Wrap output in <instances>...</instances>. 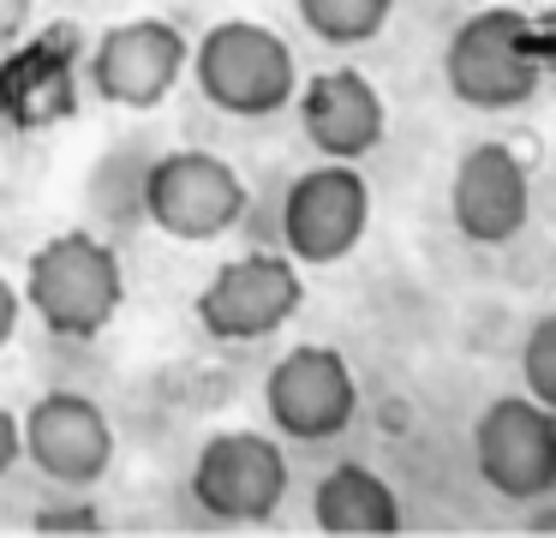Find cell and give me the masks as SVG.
Returning a JSON list of instances; mask_svg holds the SVG:
<instances>
[{"label": "cell", "mask_w": 556, "mask_h": 538, "mask_svg": "<svg viewBox=\"0 0 556 538\" xmlns=\"http://www.w3.org/2000/svg\"><path fill=\"white\" fill-rule=\"evenodd\" d=\"M25 299L49 335H61V341H97L126 299V270L109 239L73 227V234H54L30 251Z\"/></svg>", "instance_id": "6da1fadb"}, {"label": "cell", "mask_w": 556, "mask_h": 538, "mask_svg": "<svg viewBox=\"0 0 556 538\" xmlns=\"http://www.w3.org/2000/svg\"><path fill=\"white\" fill-rule=\"evenodd\" d=\"M192 78L204 90V102H216L222 114H240V120L281 114L300 96L293 48L269 24H252V18L210 24L192 48Z\"/></svg>", "instance_id": "7a4b0ae2"}, {"label": "cell", "mask_w": 556, "mask_h": 538, "mask_svg": "<svg viewBox=\"0 0 556 538\" xmlns=\"http://www.w3.org/2000/svg\"><path fill=\"white\" fill-rule=\"evenodd\" d=\"M539 72L544 66H539V42H532V18L515 12L508 0H491L472 18H460V30L443 48L448 90L467 108H484V114L520 108L539 90Z\"/></svg>", "instance_id": "3957f363"}, {"label": "cell", "mask_w": 556, "mask_h": 538, "mask_svg": "<svg viewBox=\"0 0 556 538\" xmlns=\"http://www.w3.org/2000/svg\"><path fill=\"white\" fill-rule=\"evenodd\" d=\"M138 203H144V215L168 239L198 246V239H222L228 227H240L252 191H245L240 167L222 162V155L162 150L156 162L144 167V179H138Z\"/></svg>", "instance_id": "277c9868"}, {"label": "cell", "mask_w": 556, "mask_h": 538, "mask_svg": "<svg viewBox=\"0 0 556 538\" xmlns=\"http://www.w3.org/2000/svg\"><path fill=\"white\" fill-rule=\"evenodd\" d=\"M305 305L300 263L288 251H245V258L222 263L192 299V317L210 341H264L276 335L293 311Z\"/></svg>", "instance_id": "5b68a950"}, {"label": "cell", "mask_w": 556, "mask_h": 538, "mask_svg": "<svg viewBox=\"0 0 556 538\" xmlns=\"http://www.w3.org/2000/svg\"><path fill=\"white\" fill-rule=\"evenodd\" d=\"M472 466L508 502H544L556 490V413L532 395H503L472 418Z\"/></svg>", "instance_id": "8992f818"}, {"label": "cell", "mask_w": 556, "mask_h": 538, "mask_svg": "<svg viewBox=\"0 0 556 538\" xmlns=\"http://www.w3.org/2000/svg\"><path fill=\"white\" fill-rule=\"evenodd\" d=\"M288 497V461L281 442L264 430H216L192 461V502L210 521H269Z\"/></svg>", "instance_id": "52a82bcc"}, {"label": "cell", "mask_w": 556, "mask_h": 538, "mask_svg": "<svg viewBox=\"0 0 556 538\" xmlns=\"http://www.w3.org/2000/svg\"><path fill=\"white\" fill-rule=\"evenodd\" d=\"M365 222H371V186L353 162L324 155V167H305L281 198V239L293 263H341L365 239Z\"/></svg>", "instance_id": "ba28073f"}, {"label": "cell", "mask_w": 556, "mask_h": 538, "mask_svg": "<svg viewBox=\"0 0 556 538\" xmlns=\"http://www.w3.org/2000/svg\"><path fill=\"white\" fill-rule=\"evenodd\" d=\"M264 406L276 418V430H288L293 442H324L341 437L359 413V383H353V365L336 353V347H288V353L269 365L264 377Z\"/></svg>", "instance_id": "9c48e42d"}, {"label": "cell", "mask_w": 556, "mask_h": 538, "mask_svg": "<svg viewBox=\"0 0 556 538\" xmlns=\"http://www.w3.org/2000/svg\"><path fill=\"white\" fill-rule=\"evenodd\" d=\"M186 36L168 18H126L109 24L90 48V90L114 108H156L186 72Z\"/></svg>", "instance_id": "30bf717a"}, {"label": "cell", "mask_w": 556, "mask_h": 538, "mask_svg": "<svg viewBox=\"0 0 556 538\" xmlns=\"http://www.w3.org/2000/svg\"><path fill=\"white\" fill-rule=\"evenodd\" d=\"M18 437H25V454L42 478L54 485H97L114 461V425L90 395L78 389H49L25 418H18Z\"/></svg>", "instance_id": "8fae6325"}, {"label": "cell", "mask_w": 556, "mask_h": 538, "mask_svg": "<svg viewBox=\"0 0 556 538\" xmlns=\"http://www.w3.org/2000/svg\"><path fill=\"white\" fill-rule=\"evenodd\" d=\"M448 215L472 246H508L532 215L527 167L508 143H472L448 179Z\"/></svg>", "instance_id": "7c38bea8"}, {"label": "cell", "mask_w": 556, "mask_h": 538, "mask_svg": "<svg viewBox=\"0 0 556 538\" xmlns=\"http://www.w3.org/2000/svg\"><path fill=\"white\" fill-rule=\"evenodd\" d=\"M300 126L329 162H359L383 143L389 132V108L377 96V84L353 66H324L317 78L300 84Z\"/></svg>", "instance_id": "4fadbf2b"}, {"label": "cell", "mask_w": 556, "mask_h": 538, "mask_svg": "<svg viewBox=\"0 0 556 538\" xmlns=\"http://www.w3.org/2000/svg\"><path fill=\"white\" fill-rule=\"evenodd\" d=\"M312 521H317V533H336V538H389V533H401V502L371 466L341 461L317 478Z\"/></svg>", "instance_id": "5bb4252c"}, {"label": "cell", "mask_w": 556, "mask_h": 538, "mask_svg": "<svg viewBox=\"0 0 556 538\" xmlns=\"http://www.w3.org/2000/svg\"><path fill=\"white\" fill-rule=\"evenodd\" d=\"M305 18V30L324 36V42H371L389 24L395 0H293Z\"/></svg>", "instance_id": "9a60e30c"}, {"label": "cell", "mask_w": 556, "mask_h": 538, "mask_svg": "<svg viewBox=\"0 0 556 538\" xmlns=\"http://www.w3.org/2000/svg\"><path fill=\"white\" fill-rule=\"evenodd\" d=\"M520 377H527V395L544 401L556 413V311H544L527 329V347H520Z\"/></svg>", "instance_id": "2e32d148"}, {"label": "cell", "mask_w": 556, "mask_h": 538, "mask_svg": "<svg viewBox=\"0 0 556 538\" xmlns=\"http://www.w3.org/2000/svg\"><path fill=\"white\" fill-rule=\"evenodd\" d=\"M37 533H102V514L97 509H85V502H78V509H37Z\"/></svg>", "instance_id": "e0dca14e"}, {"label": "cell", "mask_w": 556, "mask_h": 538, "mask_svg": "<svg viewBox=\"0 0 556 538\" xmlns=\"http://www.w3.org/2000/svg\"><path fill=\"white\" fill-rule=\"evenodd\" d=\"M18 454H25V437H18V418L7 413V406H0V478L13 473V461Z\"/></svg>", "instance_id": "ac0fdd59"}, {"label": "cell", "mask_w": 556, "mask_h": 538, "mask_svg": "<svg viewBox=\"0 0 556 538\" xmlns=\"http://www.w3.org/2000/svg\"><path fill=\"white\" fill-rule=\"evenodd\" d=\"M532 42H539V66H551V72H556V7L532 18Z\"/></svg>", "instance_id": "d6986e66"}, {"label": "cell", "mask_w": 556, "mask_h": 538, "mask_svg": "<svg viewBox=\"0 0 556 538\" xmlns=\"http://www.w3.org/2000/svg\"><path fill=\"white\" fill-rule=\"evenodd\" d=\"M30 7H37V0H0V42H13V36H25Z\"/></svg>", "instance_id": "ffe728a7"}, {"label": "cell", "mask_w": 556, "mask_h": 538, "mask_svg": "<svg viewBox=\"0 0 556 538\" xmlns=\"http://www.w3.org/2000/svg\"><path fill=\"white\" fill-rule=\"evenodd\" d=\"M13 329H18V287L0 275V347L13 341Z\"/></svg>", "instance_id": "44dd1931"}, {"label": "cell", "mask_w": 556, "mask_h": 538, "mask_svg": "<svg viewBox=\"0 0 556 538\" xmlns=\"http://www.w3.org/2000/svg\"><path fill=\"white\" fill-rule=\"evenodd\" d=\"M532 533H556V502H551V509L532 514Z\"/></svg>", "instance_id": "7402d4cb"}]
</instances>
